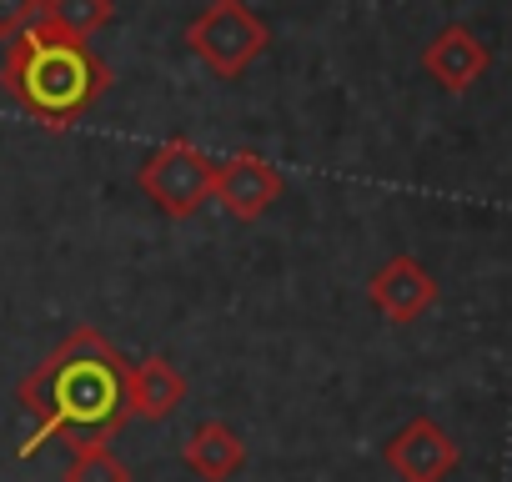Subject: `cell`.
<instances>
[{
  "label": "cell",
  "mask_w": 512,
  "mask_h": 482,
  "mask_svg": "<svg viewBox=\"0 0 512 482\" xmlns=\"http://www.w3.org/2000/svg\"><path fill=\"white\" fill-rule=\"evenodd\" d=\"M21 407L31 417L26 457L46 442L86 447L111 442L136 412H131V362L101 337L96 327H76L51 357H41L21 382Z\"/></svg>",
  "instance_id": "obj_1"
},
{
  "label": "cell",
  "mask_w": 512,
  "mask_h": 482,
  "mask_svg": "<svg viewBox=\"0 0 512 482\" xmlns=\"http://www.w3.org/2000/svg\"><path fill=\"white\" fill-rule=\"evenodd\" d=\"M0 81L31 121H41L46 131H66L106 96L111 71L86 41L56 31L51 21H36L6 46Z\"/></svg>",
  "instance_id": "obj_2"
},
{
  "label": "cell",
  "mask_w": 512,
  "mask_h": 482,
  "mask_svg": "<svg viewBox=\"0 0 512 482\" xmlns=\"http://www.w3.org/2000/svg\"><path fill=\"white\" fill-rule=\"evenodd\" d=\"M216 166H221V161H211L201 146L171 136V141H161V146L141 161L136 186H141V196H146L161 216L186 221V216H196L206 201H216Z\"/></svg>",
  "instance_id": "obj_3"
},
{
  "label": "cell",
  "mask_w": 512,
  "mask_h": 482,
  "mask_svg": "<svg viewBox=\"0 0 512 482\" xmlns=\"http://www.w3.org/2000/svg\"><path fill=\"white\" fill-rule=\"evenodd\" d=\"M267 21L256 16L246 0H211V6L186 26V46L221 76V81H236L256 56L267 51Z\"/></svg>",
  "instance_id": "obj_4"
},
{
  "label": "cell",
  "mask_w": 512,
  "mask_h": 482,
  "mask_svg": "<svg viewBox=\"0 0 512 482\" xmlns=\"http://www.w3.org/2000/svg\"><path fill=\"white\" fill-rule=\"evenodd\" d=\"M382 462L397 472V482H447L457 472L462 452L437 417H412L387 437Z\"/></svg>",
  "instance_id": "obj_5"
},
{
  "label": "cell",
  "mask_w": 512,
  "mask_h": 482,
  "mask_svg": "<svg viewBox=\"0 0 512 482\" xmlns=\"http://www.w3.org/2000/svg\"><path fill=\"white\" fill-rule=\"evenodd\" d=\"M282 191H287L282 171L256 151H236L231 161L216 166V201L231 221H262L282 201Z\"/></svg>",
  "instance_id": "obj_6"
},
{
  "label": "cell",
  "mask_w": 512,
  "mask_h": 482,
  "mask_svg": "<svg viewBox=\"0 0 512 482\" xmlns=\"http://www.w3.org/2000/svg\"><path fill=\"white\" fill-rule=\"evenodd\" d=\"M367 297L372 307L387 317V322H417L422 312H432L437 302V277L417 262V257H392L372 272L367 282Z\"/></svg>",
  "instance_id": "obj_7"
},
{
  "label": "cell",
  "mask_w": 512,
  "mask_h": 482,
  "mask_svg": "<svg viewBox=\"0 0 512 482\" xmlns=\"http://www.w3.org/2000/svg\"><path fill=\"white\" fill-rule=\"evenodd\" d=\"M487 66H492V56H487V46L477 41V31H467V26H442V31L427 41V51H422V71H427L447 96L472 91V86L487 76Z\"/></svg>",
  "instance_id": "obj_8"
},
{
  "label": "cell",
  "mask_w": 512,
  "mask_h": 482,
  "mask_svg": "<svg viewBox=\"0 0 512 482\" xmlns=\"http://www.w3.org/2000/svg\"><path fill=\"white\" fill-rule=\"evenodd\" d=\"M181 462L201 477V482H226V477H236L241 467H246V442H241V432L236 427H226V422H201L186 442H181Z\"/></svg>",
  "instance_id": "obj_9"
},
{
  "label": "cell",
  "mask_w": 512,
  "mask_h": 482,
  "mask_svg": "<svg viewBox=\"0 0 512 482\" xmlns=\"http://www.w3.org/2000/svg\"><path fill=\"white\" fill-rule=\"evenodd\" d=\"M186 402V377L171 357H141L131 362V412L146 422H166Z\"/></svg>",
  "instance_id": "obj_10"
},
{
  "label": "cell",
  "mask_w": 512,
  "mask_h": 482,
  "mask_svg": "<svg viewBox=\"0 0 512 482\" xmlns=\"http://www.w3.org/2000/svg\"><path fill=\"white\" fill-rule=\"evenodd\" d=\"M111 16H116L111 0H46L41 21H51L56 31H66L76 41H91L101 26H111Z\"/></svg>",
  "instance_id": "obj_11"
},
{
  "label": "cell",
  "mask_w": 512,
  "mask_h": 482,
  "mask_svg": "<svg viewBox=\"0 0 512 482\" xmlns=\"http://www.w3.org/2000/svg\"><path fill=\"white\" fill-rule=\"evenodd\" d=\"M61 482H131V467L111 452V442H86V447H71Z\"/></svg>",
  "instance_id": "obj_12"
},
{
  "label": "cell",
  "mask_w": 512,
  "mask_h": 482,
  "mask_svg": "<svg viewBox=\"0 0 512 482\" xmlns=\"http://www.w3.org/2000/svg\"><path fill=\"white\" fill-rule=\"evenodd\" d=\"M46 16V0H0V41H16Z\"/></svg>",
  "instance_id": "obj_13"
}]
</instances>
